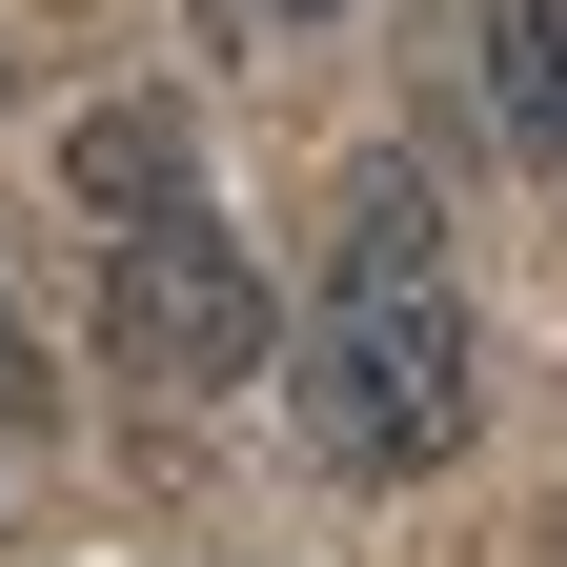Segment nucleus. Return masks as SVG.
<instances>
[{
    "mask_svg": "<svg viewBox=\"0 0 567 567\" xmlns=\"http://www.w3.org/2000/svg\"><path fill=\"white\" fill-rule=\"evenodd\" d=\"M466 61H486L507 163H547V142H567V0H466Z\"/></svg>",
    "mask_w": 567,
    "mask_h": 567,
    "instance_id": "4",
    "label": "nucleus"
},
{
    "mask_svg": "<svg viewBox=\"0 0 567 567\" xmlns=\"http://www.w3.org/2000/svg\"><path fill=\"white\" fill-rule=\"evenodd\" d=\"M102 365L163 385V405H203V385L284 365V305H264V264L183 203V224H122V244H102Z\"/></svg>",
    "mask_w": 567,
    "mask_h": 567,
    "instance_id": "2",
    "label": "nucleus"
},
{
    "mask_svg": "<svg viewBox=\"0 0 567 567\" xmlns=\"http://www.w3.org/2000/svg\"><path fill=\"white\" fill-rule=\"evenodd\" d=\"M41 425H61V344L21 324V284H0V446H41Z\"/></svg>",
    "mask_w": 567,
    "mask_h": 567,
    "instance_id": "5",
    "label": "nucleus"
},
{
    "mask_svg": "<svg viewBox=\"0 0 567 567\" xmlns=\"http://www.w3.org/2000/svg\"><path fill=\"white\" fill-rule=\"evenodd\" d=\"M284 385H305V446H324L344 486L466 466L486 344H466V284H446V203H425V163H365V183H344V264H324V305L284 324Z\"/></svg>",
    "mask_w": 567,
    "mask_h": 567,
    "instance_id": "1",
    "label": "nucleus"
},
{
    "mask_svg": "<svg viewBox=\"0 0 567 567\" xmlns=\"http://www.w3.org/2000/svg\"><path fill=\"white\" fill-rule=\"evenodd\" d=\"M61 183H82V224L122 244V224H183L203 203V142H183V102H82L61 122Z\"/></svg>",
    "mask_w": 567,
    "mask_h": 567,
    "instance_id": "3",
    "label": "nucleus"
},
{
    "mask_svg": "<svg viewBox=\"0 0 567 567\" xmlns=\"http://www.w3.org/2000/svg\"><path fill=\"white\" fill-rule=\"evenodd\" d=\"M264 21H344V0H264Z\"/></svg>",
    "mask_w": 567,
    "mask_h": 567,
    "instance_id": "6",
    "label": "nucleus"
}]
</instances>
